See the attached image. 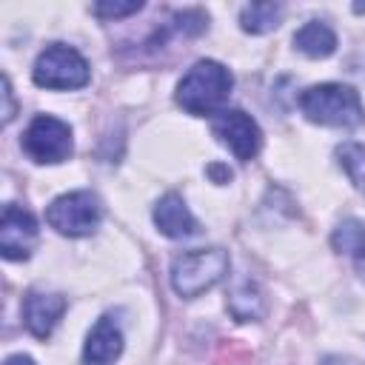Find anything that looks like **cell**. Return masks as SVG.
I'll use <instances>...</instances> for the list:
<instances>
[{"label": "cell", "mask_w": 365, "mask_h": 365, "mask_svg": "<svg viewBox=\"0 0 365 365\" xmlns=\"http://www.w3.org/2000/svg\"><path fill=\"white\" fill-rule=\"evenodd\" d=\"M103 220V202L94 191H68L51 200L46 222L63 237H88Z\"/></svg>", "instance_id": "cell-5"}, {"label": "cell", "mask_w": 365, "mask_h": 365, "mask_svg": "<svg viewBox=\"0 0 365 365\" xmlns=\"http://www.w3.org/2000/svg\"><path fill=\"white\" fill-rule=\"evenodd\" d=\"M211 131L242 163L254 160L259 154V148H262V131H259L257 120L251 114L240 111V108H222L220 114H214Z\"/></svg>", "instance_id": "cell-7"}, {"label": "cell", "mask_w": 365, "mask_h": 365, "mask_svg": "<svg viewBox=\"0 0 365 365\" xmlns=\"http://www.w3.org/2000/svg\"><path fill=\"white\" fill-rule=\"evenodd\" d=\"M228 274V254L222 248H194L171 262V285L180 297L194 299L211 291Z\"/></svg>", "instance_id": "cell-3"}, {"label": "cell", "mask_w": 365, "mask_h": 365, "mask_svg": "<svg viewBox=\"0 0 365 365\" xmlns=\"http://www.w3.org/2000/svg\"><path fill=\"white\" fill-rule=\"evenodd\" d=\"M123 354V331L120 322L111 314H103L94 328L88 331V339L83 345V362L86 365H111Z\"/></svg>", "instance_id": "cell-10"}, {"label": "cell", "mask_w": 365, "mask_h": 365, "mask_svg": "<svg viewBox=\"0 0 365 365\" xmlns=\"http://www.w3.org/2000/svg\"><path fill=\"white\" fill-rule=\"evenodd\" d=\"M336 157H339V165L345 168V174L356 182V188L365 191V145L345 143L336 148Z\"/></svg>", "instance_id": "cell-15"}, {"label": "cell", "mask_w": 365, "mask_h": 365, "mask_svg": "<svg viewBox=\"0 0 365 365\" xmlns=\"http://www.w3.org/2000/svg\"><path fill=\"white\" fill-rule=\"evenodd\" d=\"M234 77L231 71L217 60H200L194 63L180 86H177V103L197 117H214L222 111L228 94H231Z\"/></svg>", "instance_id": "cell-1"}, {"label": "cell", "mask_w": 365, "mask_h": 365, "mask_svg": "<svg viewBox=\"0 0 365 365\" xmlns=\"http://www.w3.org/2000/svg\"><path fill=\"white\" fill-rule=\"evenodd\" d=\"M3 365H34V359L26 356V354H14V356H9Z\"/></svg>", "instance_id": "cell-18"}, {"label": "cell", "mask_w": 365, "mask_h": 365, "mask_svg": "<svg viewBox=\"0 0 365 365\" xmlns=\"http://www.w3.org/2000/svg\"><path fill=\"white\" fill-rule=\"evenodd\" d=\"M143 9L140 0H131V3H97L91 11L103 20H117V17H128V14H137Z\"/></svg>", "instance_id": "cell-16"}, {"label": "cell", "mask_w": 365, "mask_h": 365, "mask_svg": "<svg viewBox=\"0 0 365 365\" xmlns=\"http://www.w3.org/2000/svg\"><path fill=\"white\" fill-rule=\"evenodd\" d=\"M294 46L305 54V57H328V54H334V48H336V34H334V29L328 26V23H322V20H308L297 34H294Z\"/></svg>", "instance_id": "cell-12"}, {"label": "cell", "mask_w": 365, "mask_h": 365, "mask_svg": "<svg viewBox=\"0 0 365 365\" xmlns=\"http://www.w3.org/2000/svg\"><path fill=\"white\" fill-rule=\"evenodd\" d=\"M3 123H9L11 117H14V100H11V83H9V77H3Z\"/></svg>", "instance_id": "cell-17"}, {"label": "cell", "mask_w": 365, "mask_h": 365, "mask_svg": "<svg viewBox=\"0 0 365 365\" xmlns=\"http://www.w3.org/2000/svg\"><path fill=\"white\" fill-rule=\"evenodd\" d=\"M322 365H351V362H345L339 356H328V359H322Z\"/></svg>", "instance_id": "cell-19"}, {"label": "cell", "mask_w": 365, "mask_h": 365, "mask_svg": "<svg viewBox=\"0 0 365 365\" xmlns=\"http://www.w3.org/2000/svg\"><path fill=\"white\" fill-rule=\"evenodd\" d=\"M154 225L160 228V234L171 237V240H182L200 231L194 214L188 211L185 200L177 191H168L165 197H160V202L154 205Z\"/></svg>", "instance_id": "cell-11"}, {"label": "cell", "mask_w": 365, "mask_h": 365, "mask_svg": "<svg viewBox=\"0 0 365 365\" xmlns=\"http://www.w3.org/2000/svg\"><path fill=\"white\" fill-rule=\"evenodd\" d=\"M282 14H285L282 3H251V6L242 9L240 23L251 34H265V31H271V29L279 26Z\"/></svg>", "instance_id": "cell-13"}, {"label": "cell", "mask_w": 365, "mask_h": 365, "mask_svg": "<svg viewBox=\"0 0 365 365\" xmlns=\"http://www.w3.org/2000/svg\"><path fill=\"white\" fill-rule=\"evenodd\" d=\"M31 77L40 88H51V91L83 88L88 83V63L77 48L66 43H51L40 51Z\"/></svg>", "instance_id": "cell-4"}, {"label": "cell", "mask_w": 365, "mask_h": 365, "mask_svg": "<svg viewBox=\"0 0 365 365\" xmlns=\"http://www.w3.org/2000/svg\"><path fill=\"white\" fill-rule=\"evenodd\" d=\"M63 311H66V297H60V294L29 291L23 297V322L37 339L51 336V331L57 328Z\"/></svg>", "instance_id": "cell-9"}, {"label": "cell", "mask_w": 365, "mask_h": 365, "mask_svg": "<svg viewBox=\"0 0 365 365\" xmlns=\"http://www.w3.org/2000/svg\"><path fill=\"white\" fill-rule=\"evenodd\" d=\"M228 308H231V314H234L237 319H254V317H259V311H262V297H259L257 285H254L251 279H242V282L231 291Z\"/></svg>", "instance_id": "cell-14"}, {"label": "cell", "mask_w": 365, "mask_h": 365, "mask_svg": "<svg viewBox=\"0 0 365 365\" xmlns=\"http://www.w3.org/2000/svg\"><path fill=\"white\" fill-rule=\"evenodd\" d=\"M23 148L34 163H63L68 160L74 143H71V128L60 117L51 114H37L26 134H23Z\"/></svg>", "instance_id": "cell-6"}, {"label": "cell", "mask_w": 365, "mask_h": 365, "mask_svg": "<svg viewBox=\"0 0 365 365\" xmlns=\"http://www.w3.org/2000/svg\"><path fill=\"white\" fill-rule=\"evenodd\" d=\"M37 245V220L23 205L9 202L0 217V254L6 259H26Z\"/></svg>", "instance_id": "cell-8"}, {"label": "cell", "mask_w": 365, "mask_h": 365, "mask_svg": "<svg viewBox=\"0 0 365 365\" xmlns=\"http://www.w3.org/2000/svg\"><path fill=\"white\" fill-rule=\"evenodd\" d=\"M299 111L319 125L356 128L365 123V106L356 88L342 83H319L299 94Z\"/></svg>", "instance_id": "cell-2"}]
</instances>
